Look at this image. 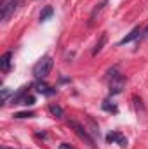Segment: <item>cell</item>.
<instances>
[{
	"label": "cell",
	"instance_id": "obj_1",
	"mask_svg": "<svg viewBox=\"0 0 148 149\" xmlns=\"http://www.w3.org/2000/svg\"><path fill=\"white\" fill-rule=\"evenodd\" d=\"M51 70H52V57L45 56L33 66V76L37 80H45L49 76V73H51Z\"/></svg>",
	"mask_w": 148,
	"mask_h": 149
},
{
	"label": "cell",
	"instance_id": "obj_2",
	"mask_svg": "<svg viewBox=\"0 0 148 149\" xmlns=\"http://www.w3.org/2000/svg\"><path fill=\"white\" fill-rule=\"evenodd\" d=\"M68 127H70V128H73V132L78 135V137H80V139H82V141H85V142H87L91 148H94V139H92V137L87 134V130H85V128H84V127H82L78 121L70 120V121H68Z\"/></svg>",
	"mask_w": 148,
	"mask_h": 149
},
{
	"label": "cell",
	"instance_id": "obj_3",
	"mask_svg": "<svg viewBox=\"0 0 148 149\" xmlns=\"http://www.w3.org/2000/svg\"><path fill=\"white\" fill-rule=\"evenodd\" d=\"M19 0H2V5H0V14H2V19L7 21L11 17V14L19 7Z\"/></svg>",
	"mask_w": 148,
	"mask_h": 149
},
{
	"label": "cell",
	"instance_id": "obj_4",
	"mask_svg": "<svg viewBox=\"0 0 148 149\" xmlns=\"http://www.w3.org/2000/svg\"><path fill=\"white\" fill-rule=\"evenodd\" d=\"M124 88H125V76L117 74V76H113V78L110 80V94L111 95L120 94Z\"/></svg>",
	"mask_w": 148,
	"mask_h": 149
},
{
	"label": "cell",
	"instance_id": "obj_5",
	"mask_svg": "<svg viewBox=\"0 0 148 149\" xmlns=\"http://www.w3.org/2000/svg\"><path fill=\"white\" fill-rule=\"evenodd\" d=\"M35 90L40 92V94H44V95H54V94H56V90H54L52 87H49L47 83H44V81H40V80L35 83Z\"/></svg>",
	"mask_w": 148,
	"mask_h": 149
},
{
	"label": "cell",
	"instance_id": "obj_6",
	"mask_svg": "<svg viewBox=\"0 0 148 149\" xmlns=\"http://www.w3.org/2000/svg\"><path fill=\"white\" fill-rule=\"evenodd\" d=\"M11 59H12V52L7 50L2 57H0V70L2 71H9L11 70Z\"/></svg>",
	"mask_w": 148,
	"mask_h": 149
},
{
	"label": "cell",
	"instance_id": "obj_7",
	"mask_svg": "<svg viewBox=\"0 0 148 149\" xmlns=\"http://www.w3.org/2000/svg\"><path fill=\"white\" fill-rule=\"evenodd\" d=\"M141 33H143V31H141V28H140V26H138V28H134V30H132L129 35H125V37H124L122 40H120V42H118V45H125V43H129V42L136 40V38L140 37Z\"/></svg>",
	"mask_w": 148,
	"mask_h": 149
},
{
	"label": "cell",
	"instance_id": "obj_8",
	"mask_svg": "<svg viewBox=\"0 0 148 149\" xmlns=\"http://www.w3.org/2000/svg\"><path fill=\"white\" fill-rule=\"evenodd\" d=\"M25 97H26V87H23V88L18 92V94H12V99H11V102H12V104H21Z\"/></svg>",
	"mask_w": 148,
	"mask_h": 149
},
{
	"label": "cell",
	"instance_id": "obj_9",
	"mask_svg": "<svg viewBox=\"0 0 148 149\" xmlns=\"http://www.w3.org/2000/svg\"><path fill=\"white\" fill-rule=\"evenodd\" d=\"M49 111L52 116H56V118H63V108L61 106H58V104H49Z\"/></svg>",
	"mask_w": 148,
	"mask_h": 149
},
{
	"label": "cell",
	"instance_id": "obj_10",
	"mask_svg": "<svg viewBox=\"0 0 148 149\" xmlns=\"http://www.w3.org/2000/svg\"><path fill=\"white\" fill-rule=\"evenodd\" d=\"M105 43H106V35L103 33V35H101V38H99V42L96 43V47L92 49V56H96L98 52H101V49H103V45H105Z\"/></svg>",
	"mask_w": 148,
	"mask_h": 149
},
{
	"label": "cell",
	"instance_id": "obj_11",
	"mask_svg": "<svg viewBox=\"0 0 148 149\" xmlns=\"http://www.w3.org/2000/svg\"><path fill=\"white\" fill-rule=\"evenodd\" d=\"M52 14H54V9L47 5V7H45V9H44L42 12H40V21H47V19H49V17H51Z\"/></svg>",
	"mask_w": 148,
	"mask_h": 149
},
{
	"label": "cell",
	"instance_id": "obj_12",
	"mask_svg": "<svg viewBox=\"0 0 148 149\" xmlns=\"http://www.w3.org/2000/svg\"><path fill=\"white\" fill-rule=\"evenodd\" d=\"M32 116H35L33 111H21V113H16L14 114V118H18V120H21V118H32Z\"/></svg>",
	"mask_w": 148,
	"mask_h": 149
},
{
	"label": "cell",
	"instance_id": "obj_13",
	"mask_svg": "<svg viewBox=\"0 0 148 149\" xmlns=\"http://www.w3.org/2000/svg\"><path fill=\"white\" fill-rule=\"evenodd\" d=\"M118 135H120V132H110V134L106 135V142H110V144H113V142H117Z\"/></svg>",
	"mask_w": 148,
	"mask_h": 149
},
{
	"label": "cell",
	"instance_id": "obj_14",
	"mask_svg": "<svg viewBox=\"0 0 148 149\" xmlns=\"http://www.w3.org/2000/svg\"><path fill=\"white\" fill-rule=\"evenodd\" d=\"M103 108H105L106 111H111V113H117V111H118L115 104H110V101H105V102H103Z\"/></svg>",
	"mask_w": 148,
	"mask_h": 149
},
{
	"label": "cell",
	"instance_id": "obj_15",
	"mask_svg": "<svg viewBox=\"0 0 148 149\" xmlns=\"http://www.w3.org/2000/svg\"><path fill=\"white\" fill-rule=\"evenodd\" d=\"M21 104H26V106H32V104H35V97H33V95H28V94H26V97L23 99V102H21Z\"/></svg>",
	"mask_w": 148,
	"mask_h": 149
},
{
	"label": "cell",
	"instance_id": "obj_16",
	"mask_svg": "<svg viewBox=\"0 0 148 149\" xmlns=\"http://www.w3.org/2000/svg\"><path fill=\"white\" fill-rule=\"evenodd\" d=\"M9 94H11V92H9V88H2V104H4V102L7 101Z\"/></svg>",
	"mask_w": 148,
	"mask_h": 149
},
{
	"label": "cell",
	"instance_id": "obj_17",
	"mask_svg": "<svg viewBox=\"0 0 148 149\" xmlns=\"http://www.w3.org/2000/svg\"><path fill=\"white\" fill-rule=\"evenodd\" d=\"M58 149H73L70 144H66V142H63V144H59V148Z\"/></svg>",
	"mask_w": 148,
	"mask_h": 149
},
{
	"label": "cell",
	"instance_id": "obj_18",
	"mask_svg": "<svg viewBox=\"0 0 148 149\" xmlns=\"http://www.w3.org/2000/svg\"><path fill=\"white\" fill-rule=\"evenodd\" d=\"M143 37H145V38H148V26L145 28V30H143Z\"/></svg>",
	"mask_w": 148,
	"mask_h": 149
}]
</instances>
